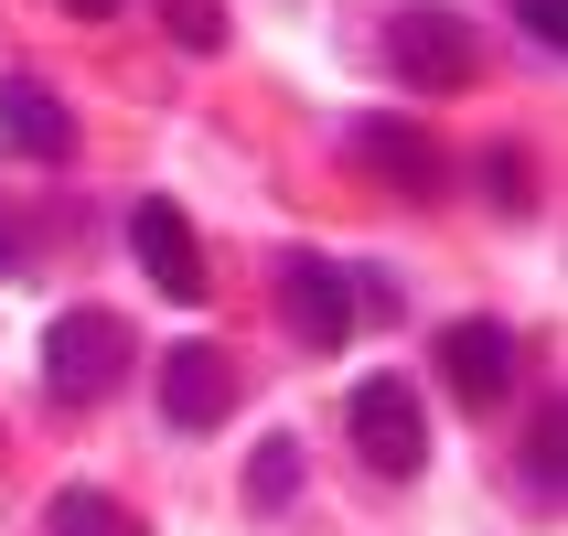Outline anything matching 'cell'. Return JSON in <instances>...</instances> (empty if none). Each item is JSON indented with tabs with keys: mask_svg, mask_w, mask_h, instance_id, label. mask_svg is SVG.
<instances>
[{
	"mask_svg": "<svg viewBox=\"0 0 568 536\" xmlns=\"http://www.w3.org/2000/svg\"><path fill=\"white\" fill-rule=\"evenodd\" d=\"M161 32H172L183 54H215L225 43V0H161Z\"/></svg>",
	"mask_w": 568,
	"mask_h": 536,
	"instance_id": "obj_11",
	"label": "cell"
},
{
	"mask_svg": "<svg viewBox=\"0 0 568 536\" xmlns=\"http://www.w3.org/2000/svg\"><path fill=\"white\" fill-rule=\"evenodd\" d=\"M344 418H354V451H365V473L408 483L418 462H429V418H418V386H408V376H365Z\"/></svg>",
	"mask_w": 568,
	"mask_h": 536,
	"instance_id": "obj_3",
	"label": "cell"
},
{
	"mask_svg": "<svg viewBox=\"0 0 568 536\" xmlns=\"http://www.w3.org/2000/svg\"><path fill=\"white\" fill-rule=\"evenodd\" d=\"M526 483H537L547 505L568 494V441H558V397H547V418H537V441H526Z\"/></svg>",
	"mask_w": 568,
	"mask_h": 536,
	"instance_id": "obj_13",
	"label": "cell"
},
{
	"mask_svg": "<svg viewBox=\"0 0 568 536\" xmlns=\"http://www.w3.org/2000/svg\"><path fill=\"white\" fill-rule=\"evenodd\" d=\"M354 161H365V172H386L408 204H429V193L450 183L440 140H429V129H408V119H354Z\"/></svg>",
	"mask_w": 568,
	"mask_h": 536,
	"instance_id": "obj_7",
	"label": "cell"
},
{
	"mask_svg": "<svg viewBox=\"0 0 568 536\" xmlns=\"http://www.w3.org/2000/svg\"><path fill=\"white\" fill-rule=\"evenodd\" d=\"M129 354H140V333H129L119 312H97V301H75V312H54V333H43V386H54L64 408H97V397L129 386Z\"/></svg>",
	"mask_w": 568,
	"mask_h": 536,
	"instance_id": "obj_1",
	"label": "cell"
},
{
	"mask_svg": "<svg viewBox=\"0 0 568 536\" xmlns=\"http://www.w3.org/2000/svg\"><path fill=\"white\" fill-rule=\"evenodd\" d=\"M483 193H494L505 215H526V204H537V183H526V151H494V161H483Z\"/></svg>",
	"mask_w": 568,
	"mask_h": 536,
	"instance_id": "obj_14",
	"label": "cell"
},
{
	"mask_svg": "<svg viewBox=\"0 0 568 536\" xmlns=\"http://www.w3.org/2000/svg\"><path fill=\"white\" fill-rule=\"evenodd\" d=\"M64 11H75V22H108V11H119V0H64Z\"/></svg>",
	"mask_w": 568,
	"mask_h": 536,
	"instance_id": "obj_17",
	"label": "cell"
},
{
	"mask_svg": "<svg viewBox=\"0 0 568 536\" xmlns=\"http://www.w3.org/2000/svg\"><path fill=\"white\" fill-rule=\"evenodd\" d=\"M0 269H22V225L0 215Z\"/></svg>",
	"mask_w": 568,
	"mask_h": 536,
	"instance_id": "obj_16",
	"label": "cell"
},
{
	"mask_svg": "<svg viewBox=\"0 0 568 536\" xmlns=\"http://www.w3.org/2000/svg\"><path fill=\"white\" fill-rule=\"evenodd\" d=\"M43 526H54V536H151L119 494H97V483H64L54 505H43Z\"/></svg>",
	"mask_w": 568,
	"mask_h": 536,
	"instance_id": "obj_10",
	"label": "cell"
},
{
	"mask_svg": "<svg viewBox=\"0 0 568 536\" xmlns=\"http://www.w3.org/2000/svg\"><path fill=\"white\" fill-rule=\"evenodd\" d=\"M280 301H290V333H301V354H344V344H354V280L333 269V257L290 247Z\"/></svg>",
	"mask_w": 568,
	"mask_h": 536,
	"instance_id": "obj_4",
	"label": "cell"
},
{
	"mask_svg": "<svg viewBox=\"0 0 568 536\" xmlns=\"http://www.w3.org/2000/svg\"><path fill=\"white\" fill-rule=\"evenodd\" d=\"M515 22H526V32H537V43H547V54H558V43H568V0H515Z\"/></svg>",
	"mask_w": 568,
	"mask_h": 536,
	"instance_id": "obj_15",
	"label": "cell"
},
{
	"mask_svg": "<svg viewBox=\"0 0 568 536\" xmlns=\"http://www.w3.org/2000/svg\"><path fill=\"white\" fill-rule=\"evenodd\" d=\"M129 247H140V269H151V290L161 301H204V247H193V215L172 204V193H151L140 215H129Z\"/></svg>",
	"mask_w": 568,
	"mask_h": 536,
	"instance_id": "obj_5",
	"label": "cell"
},
{
	"mask_svg": "<svg viewBox=\"0 0 568 536\" xmlns=\"http://www.w3.org/2000/svg\"><path fill=\"white\" fill-rule=\"evenodd\" d=\"M0 151L22 161H75V119L43 75H0Z\"/></svg>",
	"mask_w": 568,
	"mask_h": 536,
	"instance_id": "obj_9",
	"label": "cell"
},
{
	"mask_svg": "<svg viewBox=\"0 0 568 536\" xmlns=\"http://www.w3.org/2000/svg\"><path fill=\"white\" fill-rule=\"evenodd\" d=\"M440 376H450L462 408H494V397L515 386V333L505 322H450L440 333Z\"/></svg>",
	"mask_w": 568,
	"mask_h": 536,
	"instance_id": "obj_8",
	"label": "cell"
},
{
	"mask_svg": "<svg viewBox=\"0 0 568 536\" xmlns=\"http://www.w3.org/2000/svg\"><path fill=\"white\" fill-rule=\"evenodd\" d=\"M473 64H483V43H473V22L450 0H397L386 11V75L397 87L450 97V87H473Z\"/></svg>",
	"mask_w": 568,
	"mask_h": 536,
	"instance_id": "obj_2",
	"label": "cell"
},
{
	"mask_svg": "<svg viewBox=\"0 0 568 536\" xmlns=\"http://www.w3.org/2000/svg\"><path fill=\"white\" fill-rule=\"evenodd\" d=\"M290 494H301V441H268L247 462V505H290Z\"/></svg>",
	"mask_w": 568,
	"mask_h": 536,
	"instance_id": "obj_12",
	"label": "cell"
},
{
	"mask_svg": "<svg viewBox=\"0 0 568 536\" xmlns=\"http://www.w3.org/2000/svg\"><path fill=\"white\" fill-rule=\"evenodd\" d=\"M225 408H236V365H225L215 344H172L161 354V418H172V429H215Z\"/></svg>",
	"mask_w": 568,
	"mask_h": 536,
	"instance_id": "obj_6",
	"label": "cell"
}]
</instances>
